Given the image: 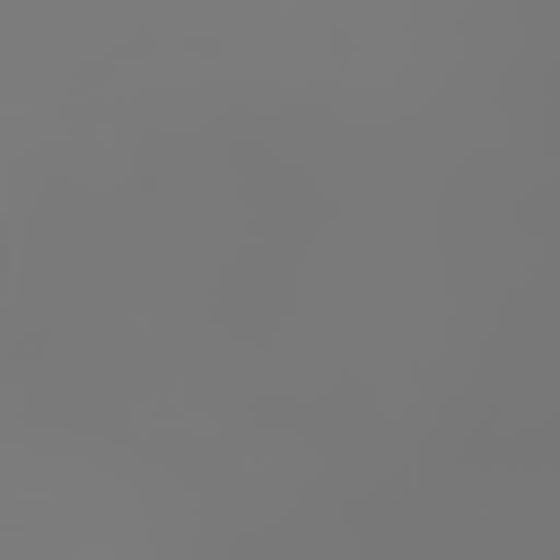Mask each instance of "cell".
<instances>
[{
	"label": "cell",
	"mask_w": 560,
	"mask_h": 560,
	"mask_svg": "<svg viewBox=\"0 0 560 560\" xmlns=\"http://www.w3.org/2000/svg\"><path fill=\"white\" fill-rule=\"evenodd\" d=\"M0 289H9V219H0Z\"/></svg>",
	"instance_id": "1"
}]
</instances>
